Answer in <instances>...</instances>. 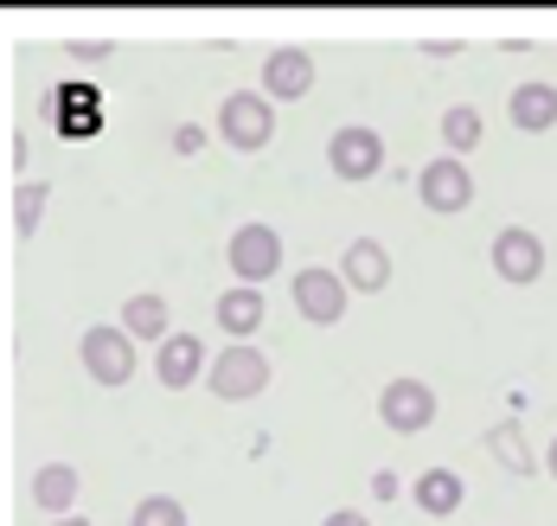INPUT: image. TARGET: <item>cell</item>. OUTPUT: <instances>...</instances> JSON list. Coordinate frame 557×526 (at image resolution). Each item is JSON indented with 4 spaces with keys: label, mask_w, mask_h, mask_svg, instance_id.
Listing matches in <instances>:
<instances>
[{
    "label": "cell",
    "mask_w": 557,
    "mask_h": 526,
    "mask_svg": "<svg viewBox=\"0 0 557 526\" xmlns=\"http://www.w3.org/2000/svg\"><path fill=\"white\" fill-rule=\"evenodd\" d=\"M58 103H64V110H58V129H64V135H90V129H97V110H90L97 97H90V90H77V84H71Z\"/></svg>",
    "instance_id": "obj_18"
},
{
    "label": "cell",
    "mask_w": 557,
    "mask_h": 526,
    "mask_svg": "<svg viewBox=\"0 0 557 526\" xmlns=\"http://www.w3.org/2000/svg\"><path fill=\"white\" fill-rule=\"evenodd\" d=\"M379 411H385L391 430H430L436 424V392L423 386V379H391L385 392H379Z\"/></svg>",
    "instance_id": "obj_7"
},
{
    "label": "cell",
    "mask_w": 557,
    "mask_h": 526,
    "mask_svg": "<svg viewBox=\"0 0 557 526\" xmlns=\"http://www.w3.org/2000/svg\"><path fill=\"white\" fill-rule=\"evenodd\" d=\"M77 353H84V372L97 386H128V372H135V341L122 328H84Z\"/></svg>",
    "instance_id": "obj_3"
},
{
    "label": "cell",
    "mask_w": 557,
    "mask_h": 526,
    "mask_svg": "<svg viewBox=\"0 0 557 526\" xmlns=\"http://www.w3.org/2000/svg\"><path fill=\"white\" fill-rule=\"evenodd\" d=\"M487 443H494V450L506 456V468H512V475H525V468H532V456H525V437H519V424H500V430H494Z\"/></svg>",
    "instance_id": "obj_21"
},
{
    "label": "cell",
    "mask_w": 557,
    "mask_h": 526,
    "mask_svg": "<svg viewBox=\"0 0 557 526\" xmlns=\"http://www.w3.org/2000/svg\"><path fill=\"white\" fill-rule=\"evenodd\" d=\"M327 526H372L366 514H352V507H339V514H327Z\"/></svg>",
    "instance_id": "obj_22"
},
{
    "label": "cell",
    "mask_w": 557,
    "mask_h": 526,
    "mask_svg": "<svg viewBox=\"0 0 557 526\" xmlns=\"http://www.w3.org/2000/svg\"><path fill=\"white\" fill-rule=\"evenodd\" d=\"M219 135L237 148V155L270 148V135H276V103H270L263 90H231V97L219 103Z\"/></svg>",
    "instance_id": "obj_1"
},
{
    "label": "cell",
    "mask_w": 557,
    "mask_h": 526,
    "mask_svg": "<svg viewBox=\"0 0 557 526\" xmlns=\"http://www.w3.org/2000/svg\"><path fill=\"white\" fill-rule=\"evenodd\" d=\"M122 334H128V341H168L173 334L168 302H161V295H128V302H122Z\"/></svg>",
    "instance_id": "obj_17"
},
{
    "label": "cell",
    "mask_w": 557,
    "mask_h": 526,
    "mask_svg": "<svg viewBox=\"0 0 557 526\" xmlns=\"http://www.w3.org/2000/svg\"><path fill=\"white\" fill-rule=\"evenodd\" d=\"M443 142H448V155L461 161V155H468V148L481 142V117H474L468 103H461V110H448V117H443Z\"/></svg>",
    "instance_id": "obj_19"
},
{
    "label": "cell",
    "mask_w": 557,
    "mask_h": 526,
    "mask_svg": "<svg viewBox=\"0 0 557 526\" xmlns=\"http://www.w3.org/2000/svg\"><path fill=\"white\" fill-rule=\"evenodd\" d=\"M461 475L455 468H423L417 481H410V501L423 507V514H461Z\"/></svg>",
    "instance_id": "obj_14"
},
{
    "label": "cell",
    "mask_w": 557,
    "mask_h": 526,
    "mask_svg": "<svg viewBox=\"0 0 557 526\" xmlns=\"http://www.w3.org/2000/svg\"><path fill=\"white\" fill-rule=\"evenodd\" d=\"M327 161H334L339 180H379L385 174V142H379V129H334V142H327Z\"/></svg>",
    "instance_id": "obj_5"
},
{
    "label": "cell",
    "mask_w": 557,
    "mask_h": 526,
    "mask_svg": "<svg viewBox=\"0 0 557 526\" xmlns=\"http://www.w3.org/2000/svg\"><path fill=\"white\" fill-rule=\"evenodd\" d=\"M417 193H423L430 212H468V206H474V174H468L455 155H436V161L417 174Z\"/></svg>",
    "instance_id": "obj_6"
},
{
    "label": "cell",
    "mask_w": 557,
    "mask_h": 526,
    "mask_svg": "<svg viewBox=\"0 0 557 526\" xmlns=\"http://www.w3.org/2000/svg\"><path fill=\"white\" fill-rule=\"evenodd\" d=\"M52 526H90V521H84V514H64V521H52Z\"/></svg>",
    "instance_id": "obj_23"
},
{
    "label": "cell",
    "mask_w": 557,
    "mask_h": 526,
    "mask_svg": "<svg viewBox=\"0 0 557 526\" xmlns=\"http://www.w3.org/2000/svg\"><path fill=\"white\" fill-rule=\"evenodd\" d=\"M314 90V59L301 52V46H282L263 59V97L270 103H295V97H308Z\"/></svg>",
    "instance_id": "obj_8"
},
{
    "label": "cell",
    "mask_w": 557,
    "mask_h": 526,
    "mask_svg": "<svg viewBox=\"0 0 557 526\" xmlns=\"http://www.w3.org/2000/svg\"><path fill=\"white\" fill-rule=\"evenodd\" d=\"M71 501H77V468L46 463L39 475H33V507H39L46 521H64V514H71Z\"/></svg>",
    "instance_id": "obj_13"
},
{
    "label": "cell",
    "mask_w": 557,
    "mask_h": 526,
    "mask_svg": "<svg viewBox=\"0 0 557 526\" xmlns=\"http://www.w3.org/2000/svg\"><path fill=\"white\" fill-rule=\"evenodd\" d=\"M295 308H301L314 328H334L339 315H346V283H339L334 270H301V277H295Z\"/></svg>",
    "instance_id": "obj_9"
},
{
    "label": "cell",
    "mask_w": 557,
    "mask_h": 526,
    "mask_svg": "<svg viewBox=\"0 0 557 526\" xmlns=\"http://www.w3.org/2000/svg\"><path fill=\"white\" fill-rule=\"evenodd\" d=\"M128 526H186V514H180V501L173 494H148L141 507H135V521Z\"/></svg>",
    "instance_id": "obj_20"
},
{
    "label": "cell",
    "mask_w": 557,
    "mask_h": 526,
    "mask_svg": "<svg viewBox=\"0 0 557 526\" xmlns=\"http://www.w3.org/2000/svg\"><path fill=\"white\" fill-rule=\"evenodd\" d=\"M339 283L359 295H379L391 283V257L385 244H372V237H359V244H346V264H339Z\"/></svg>",
    "instance_id": "obj_11"
},
{
    "label": "cell",
    "mask_w": 557,
    "mask_h": 526,
    "mask_svg": "<svg viewBox=\"0 0 557 526\" xmlns=\"http://www.w3.org/2000/svg\"><path fill=\"white\" fill-rule=\"evenodd\" d=\"M154 372H161V386H173V392H180V386H193V379L206 372V347H199L193 334H168V341H161V353H154Z\"/></svg>",
    "instance_id": "obj_12"
},
{
    "label": "cell",
    "mask_w": 557,
    "mask_h": 526,
    "mask_svg": "<svg viewBox=\"0 0 557 526\" xmlns=\"http://www.w3.org/2000/svg\"><path fill=\"white\" fill-rule=\"evenodd\" d=\"M206 386H212V399L224 405H237V399H257L263 386H270V359L257 347H224L212 366H206Z\"/></svg>",
    "instance_id": "obj_2"
},
{
    "label": "cell",
    "mask_w": 557,
    "mask_h": 526,
    "mask_svg": "<svg viewBox=\"0 0 557 526\" xmlns=\"http://www.w3.org/2000/svg\"><path fill=\"white\" fill-rule=\"evenodd\" d=\"M219 328L244 347V334H257V328H263V290H244V283H237V290H224L219 295Z\"/></svg>",
    "instance_id": "obj_15"
},
{
    "label": "cell",
    "mask_w": 557,
    "mask_h": 526,
    "mask_svg": "<svg viewBox=\"0 0 557 526\" xmlns=\"http://www.w3.org/2000/svg\"><path fill=\"white\" fill-rule=\"evenodd\" d=\"M231 270H237L244 290H257L263 277L282 270V237L270 232V225H237V232H231Z\"/></svg>",
    "instance_id": "obj_4"
},
{
    "label": "cell",
    "mask_w": 557,
    "mask_h": 526,
    "mask_svg": "<svg viewBox=\"0 0 557 526\" xmlns=\"http://www.w3.org/2000/svg\"><path fill=\"white\" fill-rule=\"evenodd\" d=\"M506 117H512V129H552L557 122V90L552 84H519L512 97H506Z\"/></svg>",
    "instance_id": "obj_16"
},
{
    "label": "cell",
    "mask_w": 557,
    "mask_h": 526,
    "mask_svg": "<svg viewBox=\"0 0 557 526\" xmlns=\"http://www.w3.org/2000/svg\"><path fill=\"white\" fill-rule=\"evenodd\" d=\"M494 270H500L506 283H539V270H545V244L525 232V225H506L494 237Z\"/></svg>",
    "instance_id": "obj_10"
},
{
    "label": "cell",
    "mask_w": 557,
    "mask_h": 526,
    "mask_svg": "<svg viewBox=\"0 0 557 526\" xmlns=\"http://www.w3.org/2000/svg\"><path fill=\"white\" fill-rule=\"evenodd\" d=\"M545 468H552V475H557V437H552V456H545Z\"/></svg>",
    "instance_id": "obj_24"
}]
</instances>
